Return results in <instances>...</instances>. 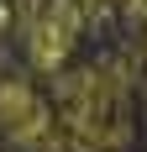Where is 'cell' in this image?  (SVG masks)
<instances>
[{
	"mask_svg": "<svg viewBox=\"0 0 147 152\" xmlns=\"http://www.w3.org/2000/svg\"><path fill=\"white\" fill-rule=\"evenodd\" d=\"M0 137L21 152H58L63 126H58V110H47L32 84L5 79L0 84Z\"/></svg>",
	"mask_w": 147,
	"mask_h": 152,
	"instance_id": "7a4b0ae2",
	"label": "cell"
},
{
	"mask_svg": "<svg viewBox=\"0 0 147 152\" xmlns=\"http://www.w3.org/2000/svg\"><path fill=\"white\" fill-rule=\"evenodd\" d=\"M16 21H21V42L32 63L47 74H63V58L74 53L79 26H84V5L79 0H21Z\"/></svg>",
	"mask_w": 147,
	"mask_h": 152,
	"instance_id": "6da1fadb",
	"label": "cell"
}]
</instances>
